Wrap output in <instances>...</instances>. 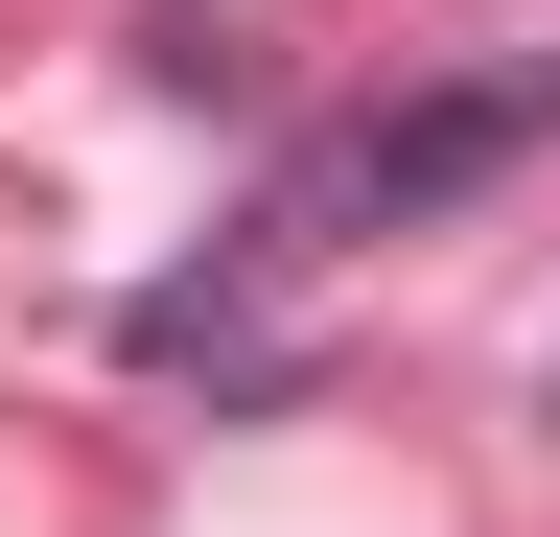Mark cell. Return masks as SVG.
I'll return each mask as SVG.
<instances>
[{"label":"cell","instance_id":"1","mask_svg":"<svg viewBox=\"0 0 560 537\" xmlns=\"http://www.w3.org/2000/svg\"><path fill=\"white\" fill-rule=\"evenodd\" d=\"M514 141H560V47H537V71H444V94L327 117V141L257 187V234H234V257H257V281H304V257H350V234H420V211H467Z\"/></svg>","mask_w":560,"mask_h":537}]
</instances>
